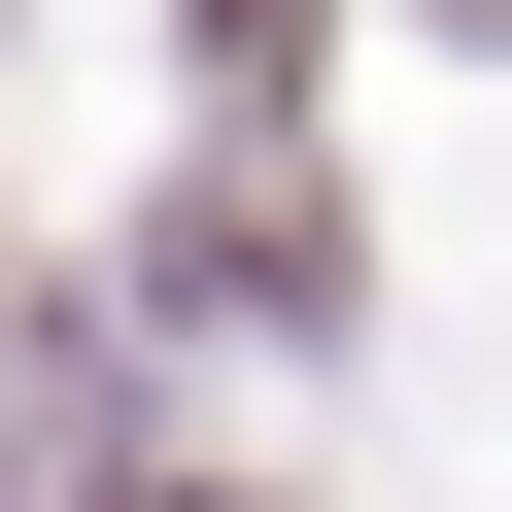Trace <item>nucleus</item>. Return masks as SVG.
I'll return each mask as SVG.
<instances>
[{
    "instance_id": "obj_1",
    "label": "nucleus",
    "mask_w": 512,
    "mask_h": 512,
    "mask_svg": "<svg viewBox=\"0 0 512 512\" xmlns=\"http://www.w3.org/2000/svg\"><path fill=\"white\" fill-rule=\"evenodd\" d=\"M171 69H205V137H274L308 103V0H171Z\"/></svg>"
},
{
    "instance_id": "obj_2",
    "label": "nucleus",
    "mask_w": 512,
    "mask_h": 512,
    "mask_svg": "<svg viewBox=\"0 0 512 512\" xmlns=\"http://www.w3.org/2000/svg\"><path fill=\"white\" fill-rule=\"evenodd\" d=\"M444 35H512V0H444Z\"/></svg>"
}]
</instances>
